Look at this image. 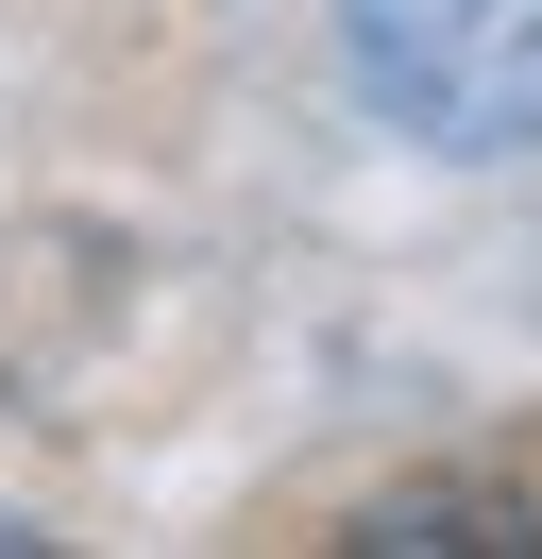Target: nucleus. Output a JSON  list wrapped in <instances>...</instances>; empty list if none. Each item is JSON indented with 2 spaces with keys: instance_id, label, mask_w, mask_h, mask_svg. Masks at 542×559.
Masks as SVG:
<instances>
[{
  "instance_id": "f257e3e1",
  "label": "nucleus",
  "mask_w": 542,
  "mask_h": 559,
  "mask_svg": "<svg viewBox=\"0 0 542 559\" xmlns=\"http://www.w3.org/2000/svg\"><path fill=\"white\" fill-rule=\"evenodd\" d=\"M339 69L424 153H542V0H339Z\"/></svg>"
}]
</instances>
